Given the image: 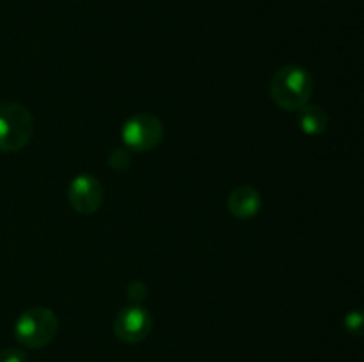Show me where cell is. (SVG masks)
Returning a JSON list of instances; mask_svg holds the SVG:
<instances>
[{
  "label": "cell",
  "mask_w": 364,
  "mask_h": 362,
  "mask_svg": "<svg viewBox=\"0 0 364 362\" xmlns=\"http://www.w3.org/2000/svg\"><path fill=\"white\" fill-rule=\"evenodd\" d=\"M228 209L237 219L247 220L262 209V195L252 187H238L228 197Z\"/></svg>",
  "instance_id": "cell-7"
},
{
  "label": "cell",
  "mask_w": 364,
  "mask_h": 362,
  "mask_svg": "<svg viewBox=\"0 0 364 362\" xmlns=\"http://www.w3.org/2000/svg\"><path fill=\"white\" fill-rule=\"evenodd\" d=\"M0 362H27V353L21 348H4L0 350Z\"/></svg>",
  "instance_id": "cell-11"
},
{
  "label": "cell",
  "mask_w": 364,
  "mask_h": 362,
  "mask_svg": "<svg viewBox=\"0 0 364 362\" xmlns=\"http://www.w3.org/2000/svg\"><path fill=\"white\" fill-rule=\"evenodd\" d=\"M299 124L306 135H320L329 126V114L318 105H306L299 110Z\"/></svg>",
  "instance_id": "cell-8"
},
{
  "label": "cell",
  "mask_w": 364,
  "mask_h": 362,
  "mask_svg": "<svg viewBox=\"0 0 364 362\" xmlns=\"http://www.w3.org/2000/svg\"><path fill=\"white\" fill-rule=\"evenodd\" d=\"M343 325H345V330H347L350 336L363 337L364 336V307H358L348 311L347 314H345Z\"/></svg>",
  "instance_id": "cell-9"
},
{
  "label": "cell",
  "mask_w": 364,
  "mask_h": 362,
  "mask_svg": "<svg viewBox=\"0 0 364 362\" xmlns=\"http://www.w3.org/2000/svg\"><path fill=\"white\" fill-rule=\"evenodd\" d=\"M313 94V78L297 64H290L276 71L270 80V98L287 112L301 110L308 105Z\"/></svg>",
  "instance_id": "cell-1"
},
{
  "label": "cell",
  "mask_w": 364,
  "mask_h": 362,
  "mask_svg": "<svg viewBox=\"0 0 364 362\" xmlns=\"http://www.w3.org/2000/svg\"><path fill=\"white\" fill-rule=\"evenodd\" d=\"M103 197H105V192H103L102 183L98 177L91 174H80L73 177L68 187V201L71 208L82 215H91L98 212L103 204Z\"/></svg>",
  "instance_id": "cell-6"
},
{
  "label": "cell",
  "mask_w": 364,
  "mask_h": 362,
  "mask_svg": "<svg viewBox=\"0 0 364 362\" xmlns=\"http://www.w3.org/2000/svg\"><path fill=\"white\" fill-rule=\"evenodd\" d=\"M59 330L57 314L48 307H31L21 312L14 323V337L31 350H39L50 344Z\"/></svg>",
  "instance_id": "cell-2"
},
{
  "label": "cell",
  "mask_w": 364,
  "mask_h": 362,
  "mask_svg": "<svg viewBox=\"0 0 364 362\" xmlns=\"http://www.w3.org/2000/svg\"><path fill=\"white\" fill-rule=\"evenodd\" d=\"M121 138L132 153L151 151L162 142L164 124L153 114L137 112L124 121L121 128Z\"/></svg>",
  "instance_id": "cell-4"
},
{
  "label": "cell",
  "mask_w": 364,
  "mask_h": 362,
  "mask_svg": "<svg viewBox=\"0 0 364 362\" xmlns=\"http://www.w3.org/2000/svg\"><path fill=\"white\" fill-rule=\"evenodd\" d=\"M112 329L117 339L123 343H141L151 332L153 318L148 309H144L142 305H128L117 312Z\"/></svg>",
  "instance_id": "cell-5"
},
{
  "label": "cell",
  "mask_w": 364,
  "mask_h": 362,
  "mask_svg": "<svg viewBox=\"0 0 364 362\" xmlns=\"http://www.w3.org/2000/svg\"><path fill=\"white\" fill-rule=\"evenodd\" d=\"M109 165L114 170H127L132 165V151L130 149H116L109 156Z\"/></svg>",
  "instance_id": "cell-10"
},
{
  "label": "cell",
  "mask_w": 364,
  "mask_h": 362,
  "mask_svg": "<svg viewBox=\"0 0 364 362\" xmlns=\"http://www.w3.org/2000/svg\"><path fill=\"white\" fill-rule=\"evenodd\" d=\"M34 135V117L20 103L0 105V151L16 153L31 142Z\"/></svg>",
  "instance_id": "cell-3"
}]
</instances>
